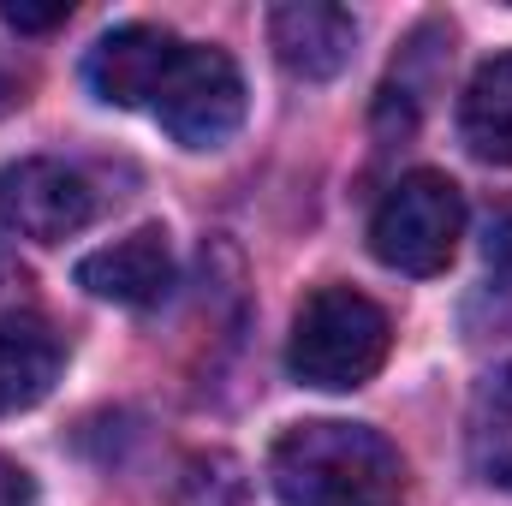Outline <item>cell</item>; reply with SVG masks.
Returning <instances> with one entry per match:
<instances>
[{
  "label": "cell",
  "mask_w": 512,
  "mask_h": 506,
  "mask_svg": "<svg viewBox=\"0 0 512 506\" xmlns=\"http://www.w3.org/2000/svg\"><path fill=\"white\" fill-rule=\"evenodd\" d=\"M268 483L286 506H399L405 459L370 423H292L268 453Z\"/></svg>",
  "instance_id": "obj_1"
},
{
  "label": "cell",
  "mask_w": 512,
  "mask_h": 506,
  "mask_svg": "<svg viewBox=\"0 0 512 506\" xmlns=\"http://www.w3.org/2000/svg\"><path fill=\"white\" fill-rule=\"evenodd\" d=\"M387 352H393V322L376 298H364L358 286H316L292 316L286 370L304 387L352 393L382 376Z\"/></svg>",
  "instance_id": "obj_2"
},
{
  "label": "cell",
  "mask_w": 512,
  "mask_h": 506,
  "mask_svg": "<svg viewBox=\"0 0 512 506\" xmlns=\"http://www.w3.org/2000/svg\"><path fill=\"white\" fill-rule=\"evenodd\" d=\"M459 239H465V191L435 167L393 179L370 215V251L393 274H441Z\"/></svg>",
  "instance_id": "obj_3"
},
{
  "label": "cell",
  "mask_w": 512,
  "mask_h": 506,
  "mask_svg": "<svg viewBox=\"0 0 512 506\" xmlns=\"http://www.w3.org/2000/svg\"><path fill=\"white\" fill-rule=\"evenodd\" d=\"M149 114L185 149H215L245 120V72L215 42H179Z\"/></svg>",
  "instance_id": "obj_4"
},
{
  "label": "cell",
  "mask_w": 512,
  "mask_h": 506,
  "mask_svg": "<svg viewBox=\"0 0 512 506\" xmlns=\"http://www.w3.org/2000/svg\"><path fill=\"white\" fill-rule=\"evenodd\" d=\"M96 215V191L78 167L54 161V155H24L0 167V221L18 239L36 245H60L72 233H84Z\"/></svg>",
  "instance_id": "obj_5"
},
{
  "label": "cell",
  "mask_w": 512,
  "mask_h": 506,
  "mask_svg": "<svg viewBox=\"0 0 512 506\" xmlns=\"http://www.w3.org/2000/svg\"><path fill=\"white\" fill-rule=\"evenodd\" d=\"M268 42H274V60L292 78L322 84V78H340L352 66L358 24L334 0H286V6L268 12Z\"/></svg>",
  "instance_id": "obj_6"
},
{
  "label": "cell",
  "mask_w": 512,
  "mask_h": 506,
  "mask_svg": "<svg viewBox=\"0 0 512 506\" xmlns=\"http://www.w3.org/2000/svg\"><path fill=\"white\" fill-rule=\"evenodd\" d=\"M179 36L161 30V24H120L108 30L90 60H84V84L96 90V102L108 108H149L161 78H167V60H173Z\"/></svg>",
  "instance_id": "obj_7"
},
{
  "label": "cell",
  "mask_w": 512,
  "mask_h": 506,
  "mask_svg": "<svg viewBox=\"0 0 512 506\" xmlns=\"http://www.w3.org/2000/svg\"><path fill=\"white\" fill-rule=\"evenodd\" d=\"M78 286L108 298V304H126V310H149L173 292V245L161 227H137L126 239L102 245L78 262Z\"/></svg>",
  "instance_id": "obj_8"
},
{
  "label": "cell",
  "mask_w": 512,
  "mask_h": 506,
  "mask_svg": "<svg viewBox=\"0 0 512 506\" xmlns=\"http://www.w3.org/2000/svg\"><path fill=\"white\" fill-rule=\"evenodd\" d=\"M60 376V334L36 310H0V417L36 405Z\"/></svg>",
  "instance_id": "obj_9"
},
{
  "label": "cell",
  "mask_w": 512,
  "mask_h": 506,
  "mask_svg": "<svg viewBox=\"0 0 512 506\" xmlns=\"http://www.w3.org/2000/svg\"><path fill=\"white\" fill-rule=\"evenodd\" d=\"M459 137L477 161L512 167V54L477 66V78L459 96Z\"/></svg>",
  "instance_id": "obj_10"
},
{
  "label": "cell",
  "mask_w": 512,
  "mask_h": 506,
  "mask_svg": "<svg viewBox=\"0 0 512 506\" xmlns=\"http://www.w3.org/2000/svg\"><path fill=\"white\" fill-rule=\"evenodd\" d=\"M471 465L483 471V483L512 489V364H501L483 381L477 405H471Z\"/></svg>",
  "instance_id": "obj_11"
},
{
  "label": "cell",
  "mask_w": 512,
  "mask_h": 506,
  "mask_svg": "<svg viewBox=\"0 0 512 506\" xmlns=\"http://www.w3.org/2000/svg\"><path fill=\"white\" fill-rule=\"evenodd\" d=\"M179 506H251L245 465H239L233 453H197V459L185 465Z\"/></svg>",
  "instance_id": "obj_12"
},
{
  "label": "cell",
  "mask_w": 512,
  "mask_h": 506,
  "mask_svg": "<svg viewBox=\"0 0 512 506\" xmlns=\"http://www.w3.org/2000/svg\"><path fill=\"white\" fill-rule=\"evenodd\" d=\"M0 18H6L12 30H54V24L72 18V6H66V0H60V6H18V0H6Z\"/></svg>",
  "instance_id": "obj_13"
},
{
  "label": "cell",
  "mask_w": 512,
  "mask_h": 506,
  "mask_svg": "<svg viewBox=\"0 0 512 506\" xmlns=\"http://www.w3.org/2000/svg\"><path fill=\"white\" fill-rule=\"evenodd\" d=\"M0 506H30V477H24V465H12L6 453H0Z\"/></svg>",
  "instance_id": "obj_14"
},
{
  "label": "cell",
  "mask_w": 512,
  "mask_h": 506,
  "mask_svg": "<svg viewBox=\"0 0 512 506\" xmlns=\"http://www.w3.org/2000/svg\"><path fill=\"white\" fill-rule=\"evenodd\" d=\"M489 262H512V209L489 215Z\"/></svg>",
  "instance_id": "obj_15"
},
{
  "label": "cell",
  "mask_w": 512,
  "mask_h": 506,
  "mask_svg": "<svg viewBox=\"0 0 512 506\" xmlns=\"http://www.w3.org/2000/svg\"><path fill=\"white\" fill-rule=\"evenodd\" d=\"M18 286H24V274L12 268V256L0 251V310H18Z\"/></svg>",
  "instance_id": "obj_16"
}]
</instances>
